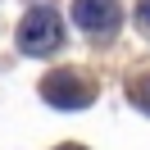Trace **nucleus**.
<instances>
[{"label": "nucleus", "mask_w": 150, "mask_h": 150, "mask_svg": "<svg viewBox=\"0 0 150 150\" xmlns=\"http://www.w3.org/2000/svg\"><path fill=\"white\" fill-rule=\"evenodd\" d=\"M59 41H64V18L55 9L37 5V9L23 14V23H18V50L23 55H50Z\"/></svg>", "instance_id": "obj_1"}, {"label": "nucleus", "mask_w": 150, "mask_h": 150, "mask_svg": "<svg viewBox=\"0 0 150 150\" xmlns=\"http://www.w3.org/2000/svg\"><path fill=\"white\" fill-rule=\"evenodd\" d=\"M137 23L150 32V0H141V5H137Z\"/></svg>", "instance_id": "obj_5"}, {"label": "nucleus", "mask_w": 150, "mask_h": 150, "mask_svg": "<svg viewBox=\"0 0 150 150\" xmlns=\"http://www.w3.org/2000/svg\"><path fill=\"white\" fill-rule=\"evenodd\" d=\"M59 150H82V146H59Z\"/></svg>", "instance_id": "obj_6"}, {"label": "nucleus", "mask_w": 150, "mask_h": 150, "mask_svg": "<svg viewBox=\"0 0 150 150\" xmlns=\"http://www.w3.org/2000/svg\"><path fill=\"white\" fill-rule=\"evenodd\" d=\"M127 100L137 105V109L150 114V73H137V77L127 82Z\"/></svg>", "instance_id": "obj_4"}, {"label": "nucleus", "mask_w": 150, "mask_h": 150, "mask_svg": "<svg viewBox=\"0 0 150 150\" xmlns=\"http://www.w3.org/2000/svg\"><path fill=\"white\" fill-rule=\"evenodd\" d=\"M123 9L118 0H73V23L82 32H96V37H109L114 28H118Z\"/></svg>", "instance_id": "obj_3"}, {"label": "nucleus", "mask_w": 150, "mask_h": 150, "mask_svg": "<svg viewBox=\"0 0 150 150\" xmlns=\"http://www.w3.org/2000/svg\"><path fill=\"white\" fill-rule=\"evenodd\" d=\"M41 96H46L55 109H86L96 96V86L86 82L77 68H64V73H50L46 82H41Z\"/></svg>", "instance_id": "obj_2"}]
</instances>
